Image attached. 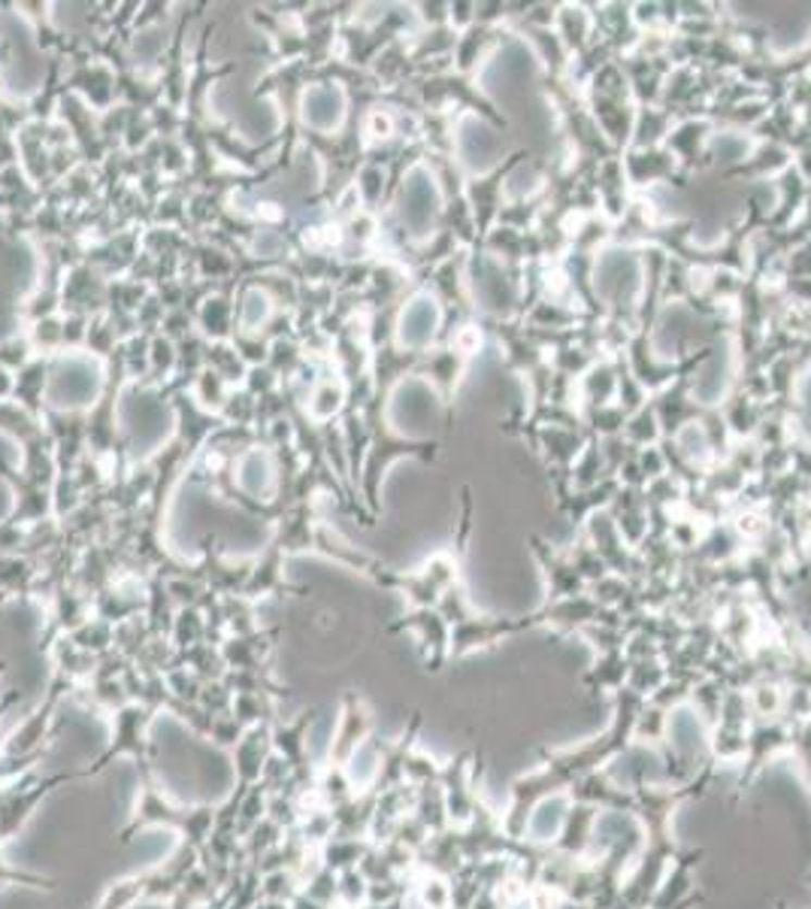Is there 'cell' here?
I'll use <instances>...</instances> for the list:
<instances>
[{"label":"cell","mask_w":811,"mask_h":909,"mask_svg":"<svg viewBox=\"0 0 811 909\" xmlns=\"http://www.w3.org/2000/svg\"><path fill=\"white\" fill-rule=\"evenodd\" d=\"M288 909H334V907H324V904H319L315 897H309V895H303V892H300V895H297L295 900L288 904Z\"/></svg>","instance_id":"17"},{"label":"cell","mask_w":811,"mask_h":909,"mask_svg":"<svg viewBox=\"0 0 811 909\" xmlns=\"http://www.w3.org/2000/svg\"><path fill=\"white\" fill-rule=\"evenodd\" d=\"M336 909H339V907H336Z\"/></svg>","instance_id":"21"},{"label":"cell","mask_w":811,"mask_h":909,"mask_svg":"<svg viewBox=\"0 0 811 909\" xmlns=\"http://www.w3.org/2000/svg\"><path fill=\"white\" fill-rule=\"evenodd\" d=\"M370 727H373V719H370V710L364 707V700L358 695L342 697L339 722H336L334 739H330V746H327V764L346 768L351 758L361 752Z\"/></svg>","instance_id":"4"},{"label":"cell","mask_w":811,"mask_h":909,"mask_svg":"<svg viewBox=\"0 0 811 909\" xmlns=\"http://www.w3.org/2000/svg\"><path fill=\"white\" fill-rule=\"evenodd\" d=\"M249 727H242L234 719V715H215L212 719V731L210 737H207V743H212L215 749H224V752H230L234 746H237L239 739H242V734H246Z\"/></svg>","instance_id":"16"},{"label":"cell","mask_w":811,"mask_h":909,"mask_svg":"<svg viewBox=\"0 0 811 909\" xmlns=\"http://www.w3.org/2000/svg\"><path fill=\"white\" fill-rule=\"evenodd\" d=\"M3 673H7V664H3V661H0V680H3Z\"/></svg>","instance_id":"19"},{"label":"cell","mask_w":811,"mask_h":909,"mask_svg":"<svg viewBox=\"0 0 811 909\" xmlns=\"http://www.w3.org/2000/svg\"><path fill=\"white\" fill-rule=\"evenodd\" d=\"M0 885H28V888H42V892H55L58 888L52 876L28 873V870H18V867L7 864V861H3V846H0Z\"/></svg>","instance_id":"15"},{"label":"cell","mask_w":811,"mask_h":909,"mask_svg":"<svg viewBox=\"0 0 811 909\" xmlns=\"http://www.w3.org/2000/svg\"><path fill=\"white\" fill-rule=\"evenodd\" d=\"M336 888H339V873L327 870V867H319V870H315V873L303 882V888H300V892L309 897H315V900L324 904V907L336 909Z\"/></svg>","instance_id":"14"},{"label":"cell","mask_w":811,"mask_h":909,"mask_svg":"<svg viewBox=\"0 0 811 909\" xmlns=\"http://www.w3.org/2000/svg\"><path fill=\"white\" fill-rule=\"evenodd\" d=\"M370 852L366 849L364 837H330L324 846H319L315 849V855H319V861H322V867H327V870H334V873H346V870H354V867L364 861V855Z\"/></svg>","instance_id":"7"},{"label":"cell","mask_w":811,"mask_h":909,"mask_svg":"<svg viewBox=\"0 0 811 909\" xmlns=\"http://www.w3.org/2000/svg\"><path fill=\"white\" fill-rule=\"evenodd\" d=\"M300 880L295 870H273V873H261V897L264 900H279V904H291L300 895Z\"/></svg>","instance_id":"12"},{"label":"cell","mask_w":811,"mask_h":909,"mask_svg":"<svg viewBox=\"0 0 811 909\" xmlns=\"http://www.w3.org/2000/svg\"><path fill=\"white\" fill-rule=\"evenodd\" d=\"M252 909H288V904H279V900H264V897H261Z\"/></svg>","instance_id":"18"},{"label":"cell","mask_w":811,"mask_h":909,"mask_svg":"<svg viewBox=\"0 0 811 909\" xmlns=\"http://www.w3.org/2000/svg\"><path fill=\"white\" fill-rule=\"evenodd\" d=\"M354 795H358V785L351 782L349 770L339 768V764H324V768H319V780H315V792H312V800H315L319 807L336 810V807L349 804Z\"/></svg>","instance_id":"6"},{"label":"cell","mask_w":811,"mask_h":909,"mask_svg":"<svg viewBox=\"0 0 811 909\" xmlns=\"http://www.w3.org/2000/svg\"><path fill=\"white\" fill-rule=\"evenodd\" d=\"M230 715H234L242 727L276 725V722H279V715H276V700L266 695H234Z\"/></svg>","instance_id":"10"},{"label":"cell","mask_w":811,"mask_h":909,"mask_svg":"<svg viewBox=\"0 0 811 909\" xmlns=\"http://www.w3.org/2000/svg\"><path fill=\"white\" fill-rule=\"evenodd\" d=\"M366 888L370 882L366 876L354 867V870H346L339 873V888H336V907L339 909H358L366 904Z\"/></svg>","instance_id":"13"},{"label":"cell","mask_w":811,"mask_h":909,"mask_svg":"<svg viewBox=\"0 0 811 909\" xmlns=\"http://www.w3.org/2000/svg\"><path fill=\"white\" fill-rule=\"evenodd\" d=\"M270 755H273V725L249 727L237 746L230 749V758H234V785L254 788L261 782V773H264Z\"/></svg>","instance_id":"5"},{"label":"cell","mask_w":811,"mask_h":909,"mask_svg":"<svg viewBox=\"0 0 811 909\" xmlns=\"http://www.w3.org/2000/svg\"><path fill=\"white\" fill-rule=\"evenodd\" d=\"M266 800H270V795L264 792V785L258 782L254 788H249L246 792V797H242V804H239L237 810V837L242 839L252 827H258V824L264 822L266 819Z\"/></svg>","instance_id":"11"},{"label":"cell","mask_w":811,"mask_h":909,"mask_svg":"<svg viewBox=\"0 0 811 909\" xmlns=\"http://www.w3.org/2000/svg\"><path fill=\"white\" fill-rule=\"evenodd\" d=\"M149 827H167L173 834H179V843H188L197 852H203L215 831V804L179 807L176 800H170L161 792L154 773H140V795H137L130 819L118 834V843H130L140 831H149Z\"/></svg>","instance_id":"1"},{"label":"cell","mask_w":811,"mask_h":909,"mask_svg":"<svg viewBox=\"0 0 811 909\" xmlns=\"http://www.w3.org/2000/svg\"><path fill=\"white\" fill-rule=\"evenodd\" d=\"M158 715H161V712H154L152 707H146V703H127L122 710L112 712L110 746H107L88 768L79 770V782L100 776V773L110 770L112 761H118V758H130L140 773H154V749L152 739H149V727L154 725Z\"/></svg>","instance_id":"2"},{"label":"cell","mask_w":811,"mask_h":909,"mask_svg":"<svg viewBox=\"0 0 811 909\" xmlns=\"http://www.w3.org/2000/svg\"><path fill=\"white\" fill-rule=\"evenodd\" d=\"M295 834L303 839V846H307V849H319V846H324L327 839L334 837V810L319 807L315 800H309L307 812H303V819H300V824H297Z\"/></svg>","instance_id":"9"},{"label":"cell","mask_w":811,"mask_h":909,"mask_svg":"<svg viewBox=\"0 0 811 909\" xmlns=\"http://www.w3.org/2000/svg\"><path fill=\"white\" fill-rule=\"evenodd\" d=\"M0 800H3V788H0Z\"/></svg>","instance_id":"20"},{"label":"cell","mask_w":811,"mask_h":909,"mask_svg":"<svg viewBox=\"0 0 811 909\" xmlns=\"http://www.w3.org/2000/svg\"><path fill=\"white\" fill-rule=\"evenodd\" d=\"M71 782H79V770L52 773V776H42L40 770H34V773L22 776L13 785H7L3 788V800H0V846H10L25 831V824L30 822V815L37 812L42 800L52 795L55 788L71 785Z\"/></svg>","instance_id":"3"},{"label":"cell","mask_w":811,"mask_h":909,"mask_svg":"<svg viewBox=\"0 0 811 909\" xmlns=\"http://www.w3.org/2000/svg\"><path fill=\"white\" fill-rule=\"evenodd\" d=\"M137 904H146V882H142V873H130V876L110 882L91 909H134Z\"/></svg>","instance_id":"8"}]
</instances>
